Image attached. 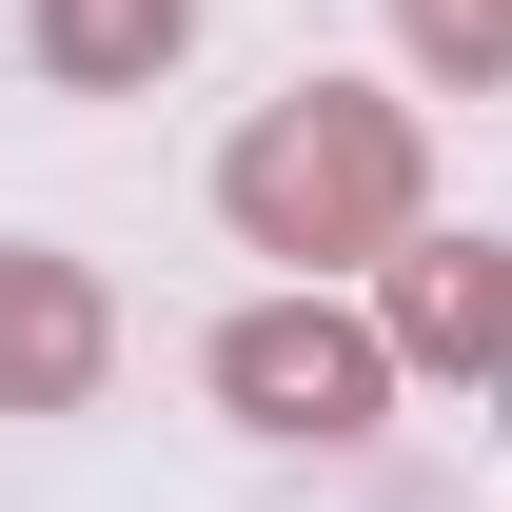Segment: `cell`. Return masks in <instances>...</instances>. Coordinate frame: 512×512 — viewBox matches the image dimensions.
I'll return each instance as SVG.
<instances>
[{"label":"cell","instance_id":"8992f818","mask_svg":"<svg viewBox=\"0 0 512 512\" xmlns=\"http://www.w3.org/2000/svg\"><path fill=\"white\" fill-rule=\"evenodd\" d=\"M394 20H414L434 79H512V0H394Z\"/></svg>","mask_w":512,"mask_h":512},{"label":"cell","instance_id":"6da1fadb","mask_svg":"<svg viewBox=\"0 0 512 512\" xmlns=\"http://www.w3.org/2000/svg\"><path fill=\"white\" fill-rule=\"evenodd\" d=\"M217 217H237L256 256H394V237H414V119L355 99V79H296V99L237 119Z\"/></svg>","mask_w":512,"mask_h":512},{"label":"cell","instance_id":"5b68a950","mask_svg":"<svg viewBox=\"0 0 512 512\" xmlns=\"http://www.w3.org/2000/svg\"><path fill=\"white\" fill-rule=\"evenodd\" d=\"M178 40H197V0H20V60L60 99H138Z\"/></svg>","mask_w":512,"mask_h":512},{"label":"cell","instance_id":"277c9868","mask_svg":"<svg viewBox=\"0 0 512 512\" xmlns=\"http://www.w3.org/2000/svg\"><path fill=\"white\" fill-rule=\"evenodd\" d=\"M394 335H414V355H434V375H512V256L493 237H394Z\"/></svg>","mask_w":512,"mask_h":512},{"label":"cell","instance_id":"3957f363","mask_svg":"<svg viewBox=\"0 0 512 512\" xmlns=\"http://www.w3.org/2000/svg\"><path fill=\"white\" fill-rule=\"evenodd\" d=\"M99 276L79 256H40V237H0V414H79L99 394Z\"/></svg>","mask_w":512,"mask_h":512},{"label":"cell","instance_id":"7a4b0ae2","mask_svg":"<svg viewBox=\"0 0 512 512\" xmlns=\"http://www.w3.org/2000/svg\"><path fill=\"white\" fill-rule=\"evenodd\" d=\"M217 394H237L256 434H375L394 335H375V316H335V296H276V316L217 335Z\"/></svg>","mask_w":512,"mask_h":512}]
</instances>
